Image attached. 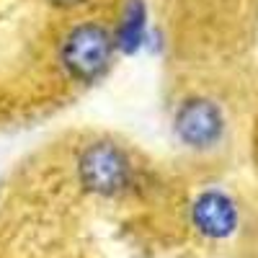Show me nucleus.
<instances>
[{"mask_svg": "<svg viewBox=\"0 0 258 258\" xmlns=\"http://www.w3.org/2000/svg\"><path fill=\"white\" fill-rule=\"evenodd\" d=\"M145 6L142 0H132L121 16V24H119V34H116V44L124 52H135L142 44V36H145Z\"/></svg>", "mask_w": 258, "mask_h": 258, "instance_id": "obj_5", "label": "nucleus"}, {"mask_svg": "<svg viewBox=\"0 0 258 258\" xmlns=\"http://www.w3.org/2000/svg\"><path fill=\"white\" fill-rule=\"evenodd\" d=\"M222 114L207 98L186 101L176 114V135L191 147H209L222 135Z\"/></svg>", "mask_w": 258, "mask_h": 258, "instance_id": "obj_3", "label": "nucleus"}, {"mask_svg": "<svg viewBox=\"0 0 258 258\" xmlns=\"http://www.w3.org/2000/svg\"><path fill=\"white\" fill-rule=\"evenodd\" d=\"M80 183L103 197H114L129 183V160L111 142H93L78 160Z\"/></svg>", "mask_w": 258, "mask_h": 258, "instance_id": "obj_2", "label": "nucleus"}, {"mask_svg": "<svg viewBox=\"0 0 258 258\" xmlns=\"http://www.w3.org/2000/svg\"><path fill=\"white\" fill-rule=\"evenodd\" d=\"M114 39L98 24H83L70 31L62 49V62L78 80H93L98 78L111 59Z\"/></svg>", "mask_w": 258, "mask_h": 258, "instance_id": "obj_1", "label": "nucleus"}, {"mask_svg": "<svg viewBox=\"0 0 258 258\" xmlns=\"http://www.w3.org/2000/svg\"><path fill=\"white\" fill-rule=\"evenodd\" d=\"M52 3H54V6H78L80 0H52Z\"/></svg>", "mask_w": 258, "mask_h": 258, "instance_id": "obj_6", "label": "nucleus"}, {"mask_svg": "<svg viewBox=\"0 0 258 258\" xmlns=\"http://www.w3.org/2000/svg\"><path fill=\"white\" fill-rule=\"evenodd\" d=\"M194 225L209 238H227L238 225V209L222 191H204L194 202Z\"/></svg>", "mask_w": 258, "mask_h": 258, "instance_id": "obj_4", "label": "nucleus"}]
</instances>
